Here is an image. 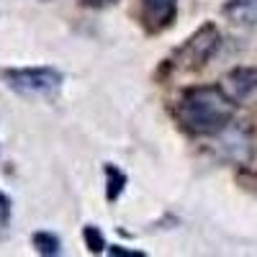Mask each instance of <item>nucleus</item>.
I'll return each mask as SVG.
<instances>
[{"label": "nucleus", "instance_id": "obj_4", "mask_svg": "<svg viewBox=\"0 0 257 257\" xmlns=\"http://www.w3.org/2000/svg\"><path fill=\"white\" fill-rule=\"evenodd\" d=\"M178 16V0H139V18L147 34H162Z\"/></svg>", "mask_w": 257, "mask_h": 257}, {"label": "nucleus", "instance_id": "obj_5", "mask_svg": "<svg viewBox=\"0 0 257 257\" xmlns=\"http://www.w3.org/2000/svg\"><path fill=\"white\" fill-rule=\"evenodd\" d=\"M224 90L237 100H247L257 93V67H237L224 77Z\"/></svg>", "mask_w": 257, "mask_h": 257}, {"label": "nucleus", "instance_id": "obj_11", "mask_svg": "<svg viewBox=\"0 0 257 257\" xmlns=\"http://www.w3.org/2000/svg\"><path fill=\"white\" fill-rule=\"evenodd\" d=\"M11 219H13V201H11L8 193L0 190V231L8 229Z\"/></svg>", "mask_w": 257, "mask_h": 257}, {"label": "nucleus", "instance_id": "obj_8", "mask_svg": "<svg viewBox=\"0 0 257 257\" xmlns=\"http://www.w3.org/2000/svg\"><path fill=\"white\" fill-rule=\"evenodd\" d=\"M103 175H105V201L116 203L121 198V193L126 190V185H128V175L113 162H105Z\"/></svg>", "mask_w": 257, "mask_h": 257}, {"label": "nucleus", "instance_id": "obj_10", "mask_svg": "<svg viewBox=\"0 0 257 257\" xmlns=\"http://www.w3.org/2000/svg\"><path fill=\"white\" fill-rule=\"evenodd\" d=\"M82 242L85 247H88L90 254H100L108 249V242H105V234L95 226V224H88V226H82Z\"/></svg>", "mask_w": 257, "mask_h": 257}, {"label": "nucleus", "instance_id": "obj_2", "mask_svg": "<svg viewBox=\"0 0 257 257\" xmlns=\"http://www.w3.org/2000/svg\"><path fill=\"white\" fill-rule=\"evenodd\" d=\"M3 85L21 98H54L62 90L64 75L52 64H34V67H6L0 70Z\"/></svg>", "mask_w": 257, "mask_h": 257}, {"label": "nucleus", "instance_id": "obj_1", "mask_svg": "<svg viewBox=\"0 0 257 257\" xmlns=\"http://www.w3.org/2000/svg\"><path fill=\"white\" fill-rule=\"evenodd\" d=\"M237 100L224 85H193L185 88L175 103V121L190 137H219L231 123Z\"/></svg>", "mask_w": 257, "mask_h": 257}, {"label": "nucleus", "instance_id": "obj_9", "mask_svg": "<svg viewBox=\"0 0 257 257\" xmlns=\"http://www.w3.org/2000/svg\"><path fill=\"white\" fill-rule=\"evenodd\" d=\"M31 247L41 254V257H57L62 254V239L49 229H39L31 234Z\"/></svg>", "mask_w": 257, "mask_h": 257}, {"label": "nucleus", "instance_id": "obj_7", "mask_svg": "<svg viewBox=\"0 0 257 257\" xmlns=\"http://www.w3.org/2000/svg\"><path fill=\"white\" fill-rule=\"evenodd\" d=\"M221 11L237 26H244V29L257 26V0H226Z\"/></svg>", "mask_w": 257, "mask_h": 257}, {"label": "nucleus", "instance_id": "obj_12", "mask_svg": "<svg viewBox=\"0 0 257 257\" xmlns=\"http://www.w3.org/2000/svg\"><path fill=\"white\" fill-rule=\"evenodd\" d=\"M105 252L113 254V257H144L142 249H132V247H123V244H108Z\"/></svg>", "mask_w": 257, "mask_h": 257}, {"label": "nucleus", "instance_id": "obj_13", "mask_svg": "<svg viewBox=\"0 0 257 257\" xmlns=\"http://www.w3.org/2000/svg\"><path fill=\"white\" fill-rule=\"evenodd\" d=\"M82 6H90V8H105V6H113L118 0H80Z\"/></svg>", "mask_w": 257, "mask_h": 257}, {"label": "nucleus", "instance_id": "obj_6", "mask_svg": "<svg viewBox=\"0 0 257 257\" xmlns=\"http://www.w3.org/2000/svg\"><path fill=\"white\" fill-rule=\"evenodd\" d=\"M249 137H247V132L244 128H237V126H226L224 132L219 134V149L231 160V162H242V160H247V155H249Z\"/></svg>", "mask_w": 257, "mask_h": 257}, {"label": "nucleus", "instance_id": "obj_3", "mask_svg": "<svg viewBox=\"0 0 257 257\" xmlns=\"http://www.w3.org/2000/svg\"><path fill=\"white\" fill-rule=\"evenodd\" d=\"M219 47H221V31L213 24H203L196 34H190L173 52V67L183 70V72L201 70L213 59Z\"/></svg>", "mask_w": 257, "mask_h": 257}]
</instances>
